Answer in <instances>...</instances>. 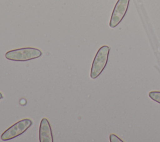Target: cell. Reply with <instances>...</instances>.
Returning <instances> with one entry per match:
<instances>
[{
	"label": "cell",
	"instance_id": "7",
	"mask_svg": "<svg viewBox=\"0 0 160 142\" xmlns=\"http://www.w3.org/2000/svg\"><path fill=\"white\" fill-rule=\"evenodd\" d=\"M109 140L111 142H123L122 139H121L118 136L112 133L109 136Z\"/></svg>",
	"mask_w": 160,
	"mask_h": 142
},
{
	"label": "cell",
	"instance_id": "6",
	"mask_svg": "<svg viewBox=\"0 0 160 142\" xmlns=\"http://www.w3.org/2000/svg\"><path fill=\"white\" fill-rule=\"evenodd\" d=\"M149 96L152 100L160 104V91H150L149 93Z\"/></svg>",
	"mask_w": 160,
	"mask_h": 142
},
{
	"label": "cell",
	"instance_id": "8",
	"mask_svg": "<svg viewBox=\"0 0 160 142\" xmlns=\"http://www.w3.org/2000/svg\"><path fill=\"white\" fill-rule=\"evenodd\" d=\"M2 98H3V96H2V93H1V92H0V99H2Z\"/></svg>",
	"mask_w": 160,
	"mask_h": 142
},
{
	"label": "cell",
	"instance_id": "1",
	"mask_svg": "<svg viewBox=\"0 0 160 142\" xmlns=\"http://www.w3.org/2000/svg\"><path fill=\"white\" fill-rule=\"evenodd\" d=\"M42 51L35 48H22L10 50L6 53V59L15 61H26L39 58Z\"/></svg>",
	"mask_w": 160,
	"mask_h": 142
},
{
	"label": "cell",
	"instance_id": "3",
	"mask_svg": "<svg viewBox=\"0 0 160 142\" xmlns=\"http://www.w3.org/2000/svg\"><path fill=\"white\" fill-rule=\"evenodd\" d=\"M32 124V121L31 119L24 118L21 119L4 131L1 136V138L3 141L14 139L24 133Z\"/></svg>",
	"mask_w": 160,
	"mask_h": 142
},
{
	"label": "cell",
	"instance_id": "5",
	"mask_svg": "<svg viewBox=\"0 0 160 142\" xmlns=\"http://www.w3.org/2000/svg\"><path fill=\"white\" fill-rule=\"evenodd\" d=\"M39 141L53 142V136L51 127L48 119L43 118L39 125Z\"/></svg>",
	"mask_w": 160,
	"mask_h": 142
},
{
	"label": "cell",
	"instance_id": "2",
	"mask_svg": "<svg viewBox=\"0 0 160 142\" xmlns=\"http://www.w3.org/2000/svg\"><path fill=\"white\" fill-rule=\"evenodd\" d=\"M110 48L104 45L101 46L96 53L91 68L90 77L91 79H96L102 72L105 68L109 54Z\"/></svg>",
	"mask_w": 160,
	"mask_h": 142
},
{
	"label": "cell",
	"instance_id": "4",
	"mask_svg": "<svg viewBox=\"0 0 160 142\" xmlns=\"http://www.w3.org/2000/svg\"><path fill=\"white\" fill-rule=\"evenodd\" d=\"M130 0H118L109 21V26L112 28L117 26L124 18L128 11Z\"/></svg>",
	"mask_w": 160,
	"mask_h": 142
}]
</instances>
